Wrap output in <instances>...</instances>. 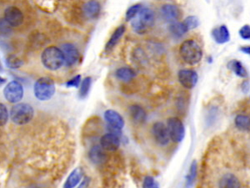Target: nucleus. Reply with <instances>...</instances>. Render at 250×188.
I'll list each match as a JSON object with an SVG mask.
<instances>
[{"label": "nucleus", "mask_w": 250, "mask_h": 188, "mask_svg": "<svg viewBox=\"0 0 250 188\" xmlns=\"http://www.w3.org/2000/svg\"><path fill=\"white\" fill-rule=\"evenodd\" d=\"M182 60L189 66H196L203 58V51L200 44L194 39H187L179 47Z\"/></svg>", "instance_id": "obj_1"}, {"label": "nucleus", "mask_w": 250, "mask_h": 188, "mask_svg": "<svg viewBox=\"0 0 250 188\" xmlns=\"http://www.w3.org/2000/svg\"><path fill=\"white\" fill-rule=\"evenodd\" d=\"M155 24V12L149 8H142L136 18L131 21L132 28L138 34L147 33L150 29L154 27Z\"/></svg>", "instance_id": "obj_2"}, {"label": "nucleus", "mask_w": 250, "mask_h": 188, "mask_svg": "<svg viewBox=\"0 0 250 188\" xmlns=\"http://www.w3.org/2000/svg\"><path fill=\"white\" fill-rule=\"evenodd\" d=\"M41 61L46 69L54 71L64 65V57L60 49L56 46H49L43 51Z\"/></svg>", "instance_id": "obj_3"}, {"label": "nucleus", "mask_w": 250, "mask_h": 188, "mask_svg": "<svg viewBox=\"0 0 250 188\" xmlns=\"http://www.w3.org/2000/svg\"><path fill=\"white\" fill-rule=\"evenodd\" d=\"M56 88L54 81L48 77H42L36 81L33 93L36 98L41 102H46L54 96Z\"/></svg>", "instance_id": "obj_4"}, {"label": "nucleus", "mask_w": 250, "mask_h": 188, "mask_svg": "<svg viewBox=\"0 0 250 188\" xmlns=\"http://www.w3.org/2000/svg\"><path fill=\"white\" fill-rule=\"evenodd\" d=\"M33 108L27 103H18L13 106L10 117L16 125H23L30 122L33 119Z\"/></svg>", "instance_id": "obj_5"}, {"label": "nucleus", "mask_w": 250, "mask_h": 188, "mask_svg": "<svg viewBox=\"0 0 250 188\" xmlns=\"http://www.w3.org/2000/svg\"><path fill=\"white\" fill-rule=\"evenodd\" d=\"M166 126L170 134V140L174 143H180L185 139V125L178 117H170L167 120Z\"/></svg>", "instance_id": "obj_6"}, {"label": "nucleus", "mask_w": 250, "mask_h": 188, "mask_svg": "<svg viewBox=\"0 0 250 188\" xmlns=\"http://www.w3.org/2000/svg\"><path fill=\"white\" fill-rule=\"evenodd\" d=\"M3 96L9 103L18 104L24 97V87L18 81H11L4 88Z\"/></svg>", "instance_id": "obj_7"}, {"label": "nucleus", "mask_w": 250, "mask_h": 188, "mask_svg": "<svg viewBox=\"0 0 250 188\" xmlns=\"http://www.w3.org/2000/svg\"><path fill=\"white\" fill-rule=\"evenodd\" d=\"M152 135L154 140L158 146H166L170 143V134L164 123L161 121L155 122L152 126Z\"/></svg>", "instance_id": "obj_8"}, {"label": "nucleus", "mask_w": 250, "mask_h": 188, "mask_svg": "<svg viewBox=\"0 0 250 188\" xmlns=\"http://www.w3.org/2000/svg\"><path fill=\"white\" fill-rule=\"evenodd\" d=\"M178 79L182 86L188 90H192L197 85L199 75L194 69H180L178 73Z\"/></svg>", "instance_id": "obj_9"}, {"label": "nucleus", "mask_w": 250, "mask_h": 188, "mask_svg": "<svg viewBox=\"0 0 250 188\" xmlns=\"http://www.w3.org/2000/svg\"><path fill=\"white\" fill-rule=\"evenodd\" d=\"M60 50L62 51L64 57V65H66V66H74L79 60V52L73 44H63Z\"/></svg>", "instance_id": "obj_10"}, {"label": "nucleus", "mask_w": 250, "mask_h": 188, "mask_svg": "<svg viewBox=\"0 0 250 188\" xmlns=\"http://www.w3.org/2000/svg\"><path fill=\"white\" fill-rule=\"evenodd\" d=\"M12 27H18L24 22V15L20 9L15 6H9L4 11V17Z\"/></svg>", "instance_id": "obj_11"}, {"label": "nucleus", "mask_w": 250, "mask_h": 188, "mask_svg": "<svg viewBox=\"0 0 250 188\" xmlns=\"http://www.w3.org/2000/svg\"><path fill=\"white\" fill-rule=\"evenodd\" d=\"M120 144V137L112 133L108 132L107 134H104L100 138V146L107 152H115L119 149Z\"/></svg>", "instance_id": "obj_12"}, {"label": "nucleus", "mask_w": 250, "mask_h": 188, "mask_svg": "<svg viewBox=\"0 0 250 188\" xmlns=\"http://www.w3.org/2000/svg\"><path fill=\"white\" fill-rule=\"evenodd\" d=\"M161 15L164 20L169 22L170 24L177 22L178 19L180 18V10L179 7L176 6L174 4L171 3H166L164 4L161 8Z\"/></svg>", "instance_id": "obj_13"}, {"label": "nucleus", "mask_w": 250, "mask_h": 188, "mask_svg": "<svg viewBox=\"0 0 250 188\" xmlns=\"http://www.w3.org/2000/svg\"><path fill=\"white\" fill-rule=\"evenodd\" d=\"M104 117L109 126L122 131L125 126V120L119 112L113 110H107L104 112Z\"/></svg>", "instance_id": "obj_14"}, {"label": "nucleus", "mask_w": 250, "mask_h": 188, "mask_svg": "<svg viewBox=\"0 0 250 188\" xmlns=\"http://www.w3.org/2000/svg\"><path fill=\"white\" fill-rule=\"evenodd\" d=\"M219 188H242L241 182L235 174L227 172L221 176L218 182Z\"/></svg>", "instance_id": "obj_15"}, {"label": "nucleus", "mask_w": 250, "mask_h": 188, "mask_svg": "<svg viewBox=\"0 0 250 188\" xmlns=\"http://www.w3.org/2000/svg\"><path fill=\"white\" fill-rule=\"evenodd\" d=\"M105 152L106 151H104L100 145L94 146L89 152V158L94 164H104L105 163V161H107L108 158L107 154Z\"/></svg>", "instance_id": "obj_16"}, {"label": "nucleus", "mask_w": 250, "mask_h": 188, "mask_svg": "<svg viewBox=\"0 0 250 188\" xmlns=\"http://www.w3.org/2000/svg\"><path fill=\"white\" fill-rule=\"evenodd\" d=\"M82 11L85 18L94 19L97 18L100 14L101 5L97 1H89L83 4Z\"/></svg>", "instance_id": "obj_17"}, {"label": "nucleus", "mask_w": 250, "mask_h": 188, "mask_svg": "<svg viewBox=\"0 0 250 188\" xmlns=\"http://www.w3.org/2000/svg\"><path fill=\"white\" fill-rule=\"evenodd\" d=\"M212 37L217 44L223 45L230 40V33L229 29L225 24L220 25L219 27L215 28L212 30Z\"/></svg>", "instance_id": "obj_18"}, {"label": "nucleus", "mask_w": 250, "mask_h": 188, "mask_svg": "<svg viewBox=\"0 0 250 188\" xmlns=\"http://www.w3.org/2000/svg\"><path fill=\"white\" fill-rule=\"evenodd\" d=\"M83 171L81 167H77L69 174L62 188H75L80 184L83 179Z\"/></svg>", "instance_id": "obj_19"}, {"label": "nucleus", "mask_w": 250, "mask_h": 188, "mask_svg": "<svg viewBox=\"0 0 250 188\" xmlns=\"http://www.w3.org/2000/svg\"><path fill=\"white\" fill-rule=\"evenodd\" d=\"M128 113L134 122L138 123V124L145 122L146 119H147V114H146L144 109L139 104L130 105L128 108Z\"/></svg>", "instance_id": "obj_20"}, {"label": "nucleus", "mask_w": 250, "mask_h": 188, "mask_svg": "<svg viewBox=\"0 0 250 188\" xmlns=\"http://www.w3.org/2000/svg\"><path fill=\"white\" fill-rule=\"evenodd\" d=\"M125 25H120L119 27L117 28L116 30L113 31V33L111 35L110 39H109L107 44L105 45V51H112L114 46L119 43L120 39L122 38V36L124 35V34L125 33Z\"/></svg>", "instance_id": "obj_21"}, {"label": "nucleus", "mask_w": 250, "mask_h": 188, "mask_svg": "<svg viewBox=\"0 0 250 188\" xmlns=\"http://www.w3.org/2000/svg\"><path fill=\"white\" fill-rule=\"evenodd\" d=\"M115 76L119 81L128 82L136 76V72L129 67H121L115 71Z\"/></svg>", "instance_id": "obj_22"}, {"label": "nucleus", "mask_w": 250, "mask_h": 188, "mask_svg": "<svg viewBox=\"0 0 250 188\" xmlns=\"http://www.w3.org/2000/svg\"><path fill=\"white\" fill-rule=\"evenodd\" d=\"M169 30H170V34L175 39L182 38L188 31L185 24L183 22H179V21L170 24L169 26Z\"/></svg>", "instance_id": "obj_23"}, {"label": "nucleus", "mask_w": 250, "mask_h": 188, "mask_svg": "<svg viewBox=\"0 0 250 188\" xmlns=\"http://www.w3.org/2000/svg\"><path fill=\"white\" fill-rule=\"evenodd\" d=\"M228 69L232 70L238 77L246 78L248 76V72L245 69L242 63L239 60H230L227 65Z\"/></svg>", "instance_id": "obj_24"}, {"label": "nucleus", "mask_w": 250, "mask_h": 188, "mask_svg": "<svg viewBox=\"0 0 250 188\" xmlns=\"http://www.w3.org/2000/svg\"><path fill=\"white\" fill-rule=\"evenodd\" d=\"M236 128L240 132H250V117L246 115H238L234 119Z\"/></svg>", "instance_id": "obj_25"}, {"label": "nucleus", "mask_w": 250, "mask_h": 188, "mask_svg": "<svg viewBox=\"0 0 250 188\" xmlns=\"http://www.w3.org/2000/svg\"><path fill=\"white\" fill-rule=\"evenodd\" d=\"M197 176H198V163L194 160L191 163L189 170H188V172L186 176V186L188 188H191L192 186L194 185Z\"/></svg>", "instance_id": "obj_26"}, {"label": "nucleus", "mask_w": 250, "mask_h": 188, "mask_svg": "<svg viewBox=\"0 0 250 188\" xmlns=\"http://www.w3.org/2000/svg\"><path fill=\"white\" fill-rule=\"evenodd\" d=\"M92 85V78L86 77L81 82L80 87H79V97L81 99L85 98L90 91Z\"/></svg>", "instance_id": "obj_27"}, {"label": "nucleus", "mask_w": 250, "mask_h": 188, "mask_svg": "<svg viewBox=\"0 0 250 188\" xmlns=\"http://www.w3.org/2000/svg\"><path fill=\"white\" fill-rule=\"evenodd\" d=\"M5 63H6V66L10 69H18L23 66V61L18 57L14 54L7 57Z\"/></svg>", "instance_id": "obj_28"}, {"label": "nucleus", "mask_w": 250, "mask_h": 188, "mask_svg": "<svg viewBox=\"0 0 250 188\" xmlns=\"http://www.w3.org/2000/svg\"><path fill=\"white\" fill-rule=\"evenodd\" d=\"M142 5L141 4H134L133 6L130 7L127 10L125 17H126V21H132L134 18H136V16L139 15L140 10L142 9Z\"/></svg>", "instance_id": "obj_29"}, {"label": "nucleus", "mask_w": 250, "mask_h": 188, "mask_svg": "<svg viewBox=\"0 0 250 188\" xmlns=\"http://www.w3.org/2000/svg\"><path fill=\"white\" fill-rule=\"evenodd\" d=\"M183 23L185 24L188 30H194L200 25V19L197 16L190 15V16H188Z\"/></svg>", "instance_id": "obj_30"}, {"label": "nucleus", "mask_w": 250, "mask_h": 188, "mask_svg": "<svg viewBox=\"0 0 250 188\" xmlns=\"http://www.w3.org/2000/svg\"><path fill=\"white\" fill-rule=\"evenodd\" d=\"M9 120V111L5 104L0 103V126L6 125Z\"/></svg>", "instance_id": "obj_31"}, {"label": "nucleus", "mask_w": 250, "mask_h": 188, "mask_svg": "<svg viewBox=\"0 0 250 188\" xmlns=\"http://www.w3.org/2000/svg\"><path fill=\"white\" fill-rule=\"evenodd\" d=\"M143 188H160L158 182L151 176H146L143 179Z\"/></svg>", "instance_id": "obj_32"}, {"label": "nucleus", "mask_w": 250, "mask_h": 188, "mask_svg": "<svg viewBox=\"0 0 250 188\" xmlns=\"http://www.w3.org/2000/svg\"><path fill=\"white\" fill-rule=\"evenodd\" d=\"M12 31V26L4 18H0V34H7Z\"/></svg>", "instance_id": "obj_33"}, {"label": "nucleus", "mask_w": 250, "mask_h": 188, "mask_svg": "<svg viewBox=\"0 0 250 188\" xmlns=\"http://www.w3.org/2000/svg\"><path fill=\"white\" fill-rule=\"evenodd\" d=\"M80 85V75H75V77L72 78L71 80H69V81H67L65 84V85L67 88H73V87H75V88H77V89H78V87H79Z\"/></svg>", "instance_id": "obj_34"}, {"label": "nucleus", "mask_w": 250, "mask_h": 188, "mask_svg": "<svg viewBox=\"0 0 250 188\" xmlns=\"http://www.w3.org/2000/svg\"><path fill=\"white\" fill-rule=\"evenodd\" d=\"M238 34L242 39H245V40L250 39V25L249 24L244 25L238 31Z\"/></svg>", "instance_id": "obj_35"}, {"label": "nucleus", "mask_w": 250, "mask_h": 188, "mask_svg": "<svg viewBox=\"0 0 250 188\" xmlns=\"http://www.w3.org/2000/svg\"><path fill=\"white\" fill-rule=\"evenodd\" d=\"M90 178L86 176V177L81 182L80 184L78 185L77 188H89V186H90Z\"/></svg>", "instance_id": "obj_36"}, {"label": "nucleus", "mask_w": 250, "mask_h": 188, "mask_svg": "<svg viewBox=\"0 0 250 188\" xmlns=\"http://www.w3.org/2000/svg\"><path fill=\"white\" fill-rule=\"evenodd\" d=\"M240 51L244 54H249L250 56V46H243L240 48Z\"/></svg>", "instance_id": "obj_37"}, {"label": "nucleus", "mask_w": 250, "mask_h": 188, "mask_svg": "<svg viewBox=\"0 0 250 188\" xmlns=\"http://www.w3.org/2000/svg\"><path fill=\"white\" fill-rule=\"evenodd\" d=\"M5 82H6V80H5V79L0 77V85H3V83H5Z\"/></svg>", "instance_id": "obj_38"}, {"label": "nucleus", "mask_w": 250, "mask_h": 188, "mask_svg": "<svg viewBox=\"0 0 250 188\" xmlns=\"http://www.w3.org/2000/svg\"><path fill=\"white\" fill-rule=\"evenodd\" d=\"M3 70V67H2V65H1V62H0V71H2Z\"/></svg>", "instance_id": "obj_39"}, {"label": "nucleus", "mask_w": 250, "mask_h": 188, "mask_svg": "<svg viewBox=\"0 0 250 188\" xmlns=\"http://www.w3.org/2000/svg\"><path fill=\"white\" fill-rule=\"evenodd\" d=\"M37 188V187H32V188Z\"/></svg>", "instance_id": "obj_40"}]
</instances>
